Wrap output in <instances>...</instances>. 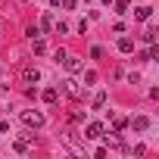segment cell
Returning a JSON list of instances; mask_svg holds the SVG:
<instances>
[{
    "label": "cell",
    "instance_id": "obj_1",
    "mask_svg": "<svg viewBox=\"0 0 159 159\" xmlns=\"http://www.w3.org/2000/svg\"><path fill=\"white\" fill-rule=\"evenodd\" d=\"M62 84H66V94H69L72 100H81V97H84V88L78 84L75 78H69V81H62Z\"/></svg>",
    "mask_w": 159,
    "mask_h": 159
},
{
    "label": "cell",
    "instance_id": "obj_2",
    "mask_svg": "<svg viewBox=\"0 0 159 159\" xmlns=\"http://www.w3.org/2000/svg\"><path fill=\"white\" fill-rule=\"evenodd\" d=\"M22 122H25L28 128H41V125H44V116H41V112H22Z\"/></svg>",
    "mask_w": 159,
    "mask_h": 159
},
{
    "label": "cell",
    "instance_id": "obj_3",
    "mask_svg": "<svg viewBox=\"0 0 159 159\" xmlns=\"http://www.w3.org/2000/svg\"><path fill=\"white\" fill-rule=\"evenodd\" d=\"M22 81H25V84H38V81H41V72H38L34 66L22 69Z\"/></svg>",
    "mask_w": 159,
    "mask_h": 159
},
{
    "label": "cell",
    "instance_id": "obj_4",
    "mask_svg": "<svg viewBox=\"0 0 159 159\" xmlns=\"http://www.w3.org/2000/svg\"><path fill=\"white\" fill-rule=\"evenodd\" d=\"M84 137H91V140L103 137V125H100V122H91V125H88V134H84Z\"/></svg>",
    "mask_w": 159,
    "mask_h": 159
},
{
    "label": "cell",
    "instance_id": "obj_5",
    "mask_svg": "<svg viewBox=\"0 0 159 159\" xmlns=\"http://www.w3.org/2000/svg\"><path fill=\"white\" fill-rule=\"evenodd\" d=\"M62 62H66V69H69V72H78V69H81V59H78V56H69V53L62 56Z\"/></svg>",
    "mask_w": 159,
    "mask_h": 159
},
{
    "label": "cell",
    "instance_id": "obj_6",
    "mask_svg": "<svg viewBox=\"0 0 159 159\" xmlns=\"http://www.w3.org/2000/svg\"><path fill=\"white\" fill-rule=\"evenodd\" d=\"M41 97H44V103H56V100H59V88H47Z\"/></svg>",
    "mask_w": 159,
    "mask_h": 159
},
{
    "label": "cell",
    "instance_id": "obj_7",
    "mask_svg": "<svg viewBox=\"0 0 159 159\" xmlns=\"http://www.w3.org/2000/svg\"><path fill=\"white\" fill-rule=\"evenodd\" d=\"M131 125H134V131H147L150 119H147V116H137V119H131Z\"/></svg>",
    "mask_w": 159,
    "mask_h": 159
},
{
    "label": "cell",
    "instance_id": "obj_8",
    "mask_svg": "<svg viewBox=\"0 0 159 159\" xmlns=\"http://www.w3.org/2000/svg\"><path fill=\"white\" fill-rule=\"evenodd\" d=\"M119 50H122V53H131V50H134V41H131V38H122V41H119Z\"/></svg>",
    "mask_w": 159,
    "mask_h": 159
},
{
    "label": "cell",
    "instance_id": "obj_9",
    "mask_svg": "<svg viewBox=\"0 0 159 159\" xmlns=\"http://www.w3.org/2000/svg\"><path fill=\"white\" fill-rule=\"evenodd\" d=\"M150 13H153V7H137V13H134V16L143 22V19H150Z\"/></svg>",
    "mask_w": 159,
    "mask_h": 159
},
{
    "label": "cell",
    "instance_id": "obj_10",
    "mask_svg": "<svg viewBox=\"0 0 159 159\" xmlns=\"http://www.w3.org/2000/svg\"><path fill=\"white\" fill-rule=\"evenodd\" d=\"M156 38H159L156 28H147V31H143V41H147V44H156Z\"/></svg>",
    "mask_w": 159,
    "mask_h": 159
},
{
    "label": "cell",
    "instance_id": "obj_11",
    "mask_svg": "<svg viewBox=\"0 0 159 159\" xmlns=\"http://www.w3.org/2000/svg\"><path fill=\"white\" fill-rule=\"evenodd\" d=\"M103 103H106V91H97V97H94V103H91V106H94V109H100Z\"/></svg>",
    "mask_w": 159,
    "mask_h": 159
},
{
    "label": "cell",
    "instance_id": "obj_12",
    "mask_svg": "<svg viewBox=\"0 0 159 159\" xmlns=\"http://www.w3.org/2000/svg\"><path fill=\"white\" fill-rule=\"evenodd\" d=\"M128 3H131V0H119V3H116V10H119V13H128Z\"/></svg>",
    "mask_w": 159,
    "mask_h": 159
},
{
    "label": "cell",
    "instance_id": "obj_13",
    "mask_svg": "<svg viewBox=\"0 0 159 159\" xmlns=\"http://www.w3.org/2000/svg\"><path fill=\"white\" fill-rule=\"evenodd\" d=\"M16 150L19 153H28V140H16Z\"/></svg>",
    "mask_w": 159,
    "mask_h": 159
},
{
    "label": "cell",
    "instance_id": "obj_14",
    "mask_svg": "<svg viewBox=\"0 0 159 159\" xmlns=\"http://www.w3.org/2000/svg\"><path fill=\"white\" fill-rule=\"evenodd\" d=\"M59 3H62L66 10H72V7H75V0H59Z\"/></svg>",
    "mask_w": 159,
    "mask_h": 159
}]
</instances>
